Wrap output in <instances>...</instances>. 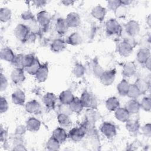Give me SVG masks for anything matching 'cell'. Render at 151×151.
I'll return each instance as SVG.
<instances>
[{"mask_svg": "<svg viewBox=\"0 0 151 151\" xmlns=\"http://www.w3.org/2000/svg\"><path fill=\"white\" fill-rule=\"evenodd\" d=\"M73 73L77 78L82 77L85 74V68L81 64L77 63L73 67Z\"/></svg>", "mask_w": 151, "mask_h": 151, "instance_id": "cell-38", "label": "cell"}, {"mask_svg": "<svg viewBox=\"0 0 151 151\" xmlns=\"http://www.w3.org/2000/svg\"><path fill=\"white\" fill-rule=\"evenodd\" d=\"M120 2H121L122 5H123L124 6H126V5L130 4L132 2V1H129V0H124V1H120Z\"/></svg>", "mask_w": 151, "mask_h": 151, "instance_id": "cell-55", "label": "cell"}, {"mask_svg": "<svg viewBox=\"0 0 151 151\" xmlns=\"http://www.w3.org/2000/svg\"><path fill=\"white\" fill-rule=\"evenodd\" d=\"M150 58V52L147 48H141L136 54L137 61L141 64H145Z\"/></svg>", "mask_w": 151, "mask_h": 151, "instance_id": "cell-20", "label": "cell"}, {"mask_svg": "<svg viewBox=\"0 0 151 151\" xmlns=\"http://www.w3.org/2000/svg\"><path fill=\"white\" fill-rule=\"evenodd\" d=\"M142 133L146 137H150L151 136V126L150 123H147L142 128Z\"/></svg>", "mask_w": 151, "mask_h": 151, "instance_id": "cell-48", "label": "cell"}, {"mask_svg": "<svg viewBox=\"0 0 151 151\" xmlns=\"http://www.w3.org/2000/svg\"><path fill=\"white\" fill-rule=\"evenodd\" d=\"M83 42L81 35L77 32H74L71 34L67 38V42L71 45H78Z\"/></svg>", "mask_w": 151, "mask_h": 151, "instance_id": "cell-29", "label": "cell"}, {"mask_svg": "<svg viewBox=\"0 0 151 151\" xmlns=\"http://www.w3.org/2000/svg\"><path fill=\"white\" fill-rule=\"evenodd\" d=\"M106 32L108 34L113 35H119L122 32V27L119 22L113 18L109 19L106 24Z\"/></svg>", "mask_w": 151, "mask_h": 151, "instance_id": "cell-4", "label": "cell"}, {"mask_svg": "<svg viewBox=\"0 0 151 151\" xmlns=\"http://www.w3.org/2000/svg\"><path fill=\"white\" fill-rule=\"evenodd\" d=\"M26 127L27 130L31 132H35L40 130L41 127V122L35 117H29L26 122Z\"/></svg>", "mask_w": 151, "mask_h": 151, "instance_id": "cell-16", "label": "cell"}, {"mask_svg": "<svg viewBox=\"0 0 151 151\" xmlns=\"http://www.w3.org/2000/svg\"><path fill=\"white\" fill-rule=\"evenodd\" d=\"M150 15H149L148 16V17L147 18V21H146V22H147V24L149 25V26L150 27Z\"/></svg>", "mask_w": 151, "mask_h": 151, "instance_id": "cell-57", "label": "cell"}, {"mask_svg": "<svg viewBox=\"0 0 151 151\" xmlns=\"http://www.w3.org/2000/svg\"><path fill=\"white\" fill-rule=\"evenodd\" d=\"M32 3L36 7L40 8V7L44 6L47 4V1H32Z\"/></svg>", "mask_w": 151, "mask_h": 151, "instance_id": "cell-52", "label": "cell"}, {"mask_svg": "<svg viewBox=\"0 0 151 151\" xmlns=\"http://www.w3.org/2000/svg\"><path fill=\"white\" fill-rule=\"evenodd\" d=\"M12 15L10 9L7 7L1 8L0 9V20L2 22H6L11 19Z\"/></svg>", "mask_w": 151, "mask_h": 151, "instance_id": "cell-35", "label": "cell"}, {"mask_svg": "<svg viewBox=\"0 0 151 151\" xmlns=\"http://www.w3.org/2000/svg\"><path fill=\"white\" fill-rule=\"evenodd\" d=\"M11 78L12 83L15 85L22 84L25 80L24 69L14 68L11 74Z\"/></svg>", "mask_w": 151, "mask_h": 151, "instance_id": "cell-9", "label": "cell"}, {"mask_svg": "<svg viewBox=\"0 0 151 151\" xmlns=\"http://www.w3.org/2000/svg\"><path fill=\"white\" fill-rule=\"evenodd\" d=\"M80 99L83 103L84 107L88 108L89 109H96L97 108V100L96 97L88 91H84Z\"/></svg>", "mask_w": 151, "mask_h": 151, "instance_id": "cell-1", "label": "cell"}, {"mask_svg": "<svg viewBox=\"0 0 151 151\" xmlns=\"http://www.w3.org/2000/svg\"><path fill=\"white\" fill-rule=\"evenodd\" d=\"M137 71L136 65L133 62L126 63L123 67L122 74L124 77H130L133 76Z\"/></svg>", "mask_w": 151, "mask_h": 151, "instance_id": "cell-14", "label": "cell"}, {"mask_svg": "<svg viewBox=\"0 0 151 151\" xmlns=\"http://www.w3.org/2000/svg\"><path fill=\"white\" fill-rule=\"evenodd\" d=\"M125 31L127 35L131 37L137 35L140 31V25L135 20H130L125 25Z\"/></svg>", "mask_w": 151, "mask_h": 151, "instance_id": "cell-8", "label": "cell"}, {"mask_svg": "<svg viewBox=\"0 0 151 151\" xmlns=\"http://www.w3.org/2000/svg\"><path fill=\"white\" fill-rule=\"evenodd\" d=\"M57 101L56 96L52 93H46L42 98V101L44 105L49 108L52 109L54 107Z\"/></svg>", "mask_w": 151, "mask_h": 151, "instance_id": "cell-19", "label": "cell"}, {"mask_svg": "<svg viewBox=\"0 0 151 151\" xmlns=\"http://www.w3.org/2000/svg\"><path fill=\"white\" fill-rule=\"evenodd\" d=\"M11 99L12 103L18 106H22L24 104L25 101V95L23 91L20 89L14 91L11 95Z\"/></svg>", "mask_w": 151, "mask_h": 151, "instance_id": "cell-11", "label": "cell"}, {"mask_svg": "<svg viewBox=\"0 0 151 151\" xmlns=\"http://www.w3.org/2000/svg\"><path fill=\"white\" fill-rule=\"evenodd\" d=\"M21 18L24 20H30V19H32L34 18V16L31 12H30L29 11H27L24 12L21 14Z\"/></svg>", "mask_w": 151, "mask_h": 151, "instance_id": "cell-50", "label": "cell"}, {"mask_svg": "<svg viewBox=\"0 0 151 151\" xmlns=\"http://www.w3.org/2000/svg\"><path fill=\"white\" fill-rule=\"evenodd\" d=\"M69 107L71 111L76 113H80L84 108L83 103L80 98L78 97H74L73 101L69 104Z\"/></svg>", "mask_w": 151, "mask_h": 151, "instance_id": "cell-27", "label": "cell"}, {"mask_svg": "<svg viewBox=\"0 0 151 151\" xmlns=\"http://www.w3.org/2000/svg\"><path fill=\"white\" fill-rule=\"evenodd\" d=\"M106 107L110 111H114L120 107V103L116 97H111L106 101Z\"/></svg>", "mask_w": 151, "mask_h": 151, "instance_id": "cell-30", "label": "cell"}, {"mask_svg": "<svg viewBox=\"0 0 151 151\" xmlns=\"http://www.w3.org/2000/svg\"><path fill=\"white\" fill-rule=\"evenodd\" d=\"M140 109L146 111H150L151 109V99L150 97L146 96L143 98L140 103Z\"/></svg>", "mask_w": 151, "mask_h": 151, "instance_id": "cell-42", "label": "cell"}, {"mask_svg": "<svg viewBox=\"0 0 151 151\" xmlns=\"http://www.w3.org/2000/svg\"><path fill=\"white\" fill-rule=\"evenodd\" d=\"M41 64L39 61V60L36 58L34 63L29 67L24 68L25 70V71L30 75H32V76H35L36 73H37L38 70H39V68L41 67Z\"/></svg>", "mask_w": 151, "mask_h": 151, "instance_id": "cell-37", "label": "cell"}, {"mask_svg": "<svg viewBox=\"0 0 151 151\" xmlns=\"http://www.w3.org/2000/svg\"><path fill=\"white\" fill-rule=\"evenodd\" d=\"M129 86H130L129 83L126 80L123 79L117 84V90L119 94L122 96H127Z\"/></svg>", "mask_w": 151, "mask_h": 151, "instance_id": "cell-32", "label": "cell"}, {"mask_svg": "<svg viewBox=\"0 0 151 151\" xmlns=\"http://www.w3.org/2000/svg\"><path fill=\"white\" fill-rule=\"evenodd\" d=\"M74 1H70V0H65V1H61V3L65 6H69V5H72L74 4Z\"/></svg>", "mask_w": 151, "mask_h": 151, "instance_id": "cell-54", "label": "cell"}, {"mask_svg": "<svg viewBox=\"0 0 151 151\" xmlns=\"http://www.w3.org/2000/svg\"><path fill=\"white\" fill-rule=\"evenodd\" d=\"M57 120L61 127L63 129H68L72 124L71 120L68 115L63 113H60L57 116Z\"/></svg>", "mask_w": 151, "mask_h": 151, "instance_id": "cell-24", "label": "cell"}, {"mask_svg": "<svg viewBox=\"0 0 151 151\" xmlns=\"http://www.w3.org/2000/svg\"><path fill=\"white\" fill-rule=\"evenodd\" d=\"M24 54H17L15 56L14 60L11 63L13 65L14 68H23L22 66V59H23Z\"/></svg>", "mask_w": 151, "mask_h": 151, "instance_id": "cell-41", "label": "cell"}, {"mask_svg": "<svg viewBox=\"0 0 151 151\" xmlns=\"http://www.w3.org/2000/svg\"><path fill=\"white\" fill-rule=\"evenodd\" d=\"M60 113H63V114H65L67 115H70V114H71V113H73L69 107V105L68 104H61V106H60Z\"/></svg>", "mask_w": 151, "mask_h": 151, "instance_id": "cell-49", "label": "cell"}, {"mask_svg": "<svg viewBox=\"0 0 151 151\" xmlns=\"http://www.w3.org/2000/svg\"><path fill=\"white\" fill-rule=\"evenodd\" d=\"M60 145L61 144L51 136L46 143V148L50 151L58 150L60 149Z\"/></svg>", "mask_w": 151, "mask_h": 151, "instance_id": "cell-34", "label": "cell"}, {"mask_svg": "<svg viewBox=\"0 0 151 151\" xmlns=\"http://www.w3.org/2000/svg\"><path fill=\"white\" fill-rule=\"evenodd\" d=\"M130 114L125 107H119L114 111V116L117 120L122 122H126L130 119Z\"/></svg>", "mask_w": 151, "mask_h": 151, "instance_id": "cell-15", "label": "cell"}, {"mask_svg": "<svg viewBox=\"0 0 151 151\" xmlns=\"http://www.w3.org/2000/svg\"><path fill=\"white\" fill-rule=\"evenodd\" d=\"M12 50L9 48H3L0 51V57L1 60H3L7 62L11 63L15 57Z\"/></svg>", "mask_w": 151, "mask_h": 151, "instance_id": "cell-28", "label": "cell"}, {"mask_svg": "<svg viewBox=\"0 0 151 151\" xmlns=\"http://www.w3.org/2000/svg\"><path fill=\"white\" fill-rule=\"evenodd\" d=\"M120 5H121L120 1L111 0L107 1V7L111 11H114Z\"/></svg>", "mask_w": 151, "mask_h": 151, "instance_id": "cell-44", "label": "cell"}, {"mask_svg": "<svg viewBox=\"0 0 151 151\" xmlns=\"http://www.w3.org/2000/svg\"><path fill=\"white\" fill-rule=\"evenodd\" d=\"M25 108L28 113L37 114L40 110V104L36 100H32L27 102L25 105Z\"/></svg>", "mask_w": 151, "mask_h": 151, "instance_id": "cell-22", "label": "cell"}, {"mask_svg": "<svg viewBox=\"0 0 151 151\" xmlns=\"http://www.w3.org/2000/svg\"><path fill=\"white\" fill-rule=\"evenodd\" d=\"M68 25L65 21V19L59 18L57 19L55 24V30L60 35L64 34L68 29Z\"/></svg>", "mask_w": 151, "mask_h": 151, "instance_id": "cell-23", "label": "cell"}, {"mask_svg": "<svg viewBox=\"0 0 151 151\" xmlns=\"http://www.w3.org/2000/svg\"><path fill=\"white\" fill-rule=\"evenodd\" d=\"M30 32L27 26L19 24L17 25L14 29V35L19 41L24 42L27 41Z\"/></svg>", "mask_w": 151, "mask_h": 151, "instance_id": "cell-3", "label": "cell"}, {"mask_svg": "<svg viewBox=\"0 0 151 151\" xmlns=\"http://www.w3.org/2000/svg\"><path fill=\"white\" fill-rule=\"evenodd\" d=\"M140 94L141 93L136 85L134 83L131 84H130L127 96L132 99H136L140 96Z\"/></svg>", "mask_w": 151, "mask_h": 151, "instance_id": "cell-33", "label": "cell"}, {"mask_svg": "<svg viewBox=\"0 0 151 151\" xmlns=\"http://www.w3.org/2000/svg\"><path fill=\"white\" fill-rule=\"evenodd\" d=\"M134 84L140 90L141 94L145 93L149 88V83L144 79L139 78L136 80Z\"/></svg>", "mask_w": 151, "mask_h": 151, "instance_id": "cell-36", "label": "cell"}, {"mask_svg": "<svg viewBox=\"0 0 151 151\" xmlns=\"http://www.w3.org/2000/svg\"><path fill=\"white\" fill-rule=\"evenodd\" d=\"M101 133L107 139H111L116 135V126L110 122H104L100 126Z\"/></svg>", "mask_w": 151, "mask_h": 151, "instance_id": "cell-6", "label": "cell"}, {"mask_svg": "<svg viewBox=\"0 0 151 151\" xmlns=\"http://www.w3.org/2000/svg\"><path fill=\"white\" fill-rule=\"evenodd\" d=\"M66 47V42L61 39L54 40L51 44V50L54 52H60L63 51Z\"/></svg>", "mask_w": 151, "mask_h": 151, "instance_id": "cell-26", "label": "cell"}, {"mask_svg": "<svg viewBox=\"0 0 151 151\" xmlns=\"http://www.w3.org/2000/svg\"><path fill=\"white\" fill-rule=\"evenodd\" d=\"M0 132H0L1 133V134H0L1 142H5L6 140L7 136H8V133H7V131L3 128L2 125L1 126V130H0Z\"/></svg>", "mask_w": 151, "mask_h": 151, "instance_id": "cell-51", "label": "cell"}, {"mask_svg": "<svg viewBox=\"0 0 151 151\" xmlns=\"http://www.w3.org/2000/svg\"><path fill=\"white\" fill-rule=\"evenodd\" d=\"M91 14L94 18L100 21H101L105 18L106 14V9L104 7L98 5L92 9Z\"/></svg>", "mask_w": 151, "mask_h": 151, "instance_id": "cell-17", "label": "cell"}, {"mask_svg": "<svg viewBox=\"0 0 151 151\" xmlns=\"http://www.w3.org/2000/svg\"><path fill=\"white\" fill-rule=\"evenodd\" d=\"M114 12L116 17L119 18H124L127 14V8L126 6L121 4Z\"/></svg>", "mask_w": 151, "mask_h": 151, "instance_id": "cell-43", "label": "cell"}, {"mask_svg": "<svg viewBox=\"0 0 151 151\" xmlns=\"http://www.w3.org/2000/svg\"><path fill=\"white\" fill-rule=\"evenodd\" d=\"M35 57L32 54H29L24 55L22 59V66L24 68H27L31 66L34 62L35 60Z\"/></svg>", "mask_w": 151, "mask_h": 151, "instance_id": "cell-39", "label": "cell"}, {"mask_svg": "<svg viewBox=\"0 0 151 151\" xmlns=\"http://www.w3.org/2000/svg\"><path fill=\"white\" fill-rule=\"evenodd\" d=\"M133 45L127 40H124L120 42L117 46L118 53L123 57H129L133 51Z\"/></svg>", "mask_w": 151, "mask_h": 151, "instance_id": "cell-7", "label": "cell"}, {"mask_svg": "<svg viewBox=\"0 0 151 151\" xmlns=\"http://www.w3.org/2000/svg\"><path fill=\"white\" fill-rule=\"evenodd\" d=\"M12 150H27V149L25 148L24 144L22 143V144H18L14 146Z\"/></svg>", "mask_w": 151, "mask_h": 151, "instance_id": "cell-53", "label": "cell"}, {"mask_svg": "<svg viewBox=\"0 0 151 151\" xmlns=\"http://www.w3.org/2000/svg\"><path fill=\"white\" fill-rule=\"evenodd\" d=\"M48 63H45L42 64L35 74V78L38 82H44L48 78Z\"/></svg>", "mask_w": 151, "mask_h": 151, "instance_id": "cell-12", "label": "cell"}, {"mask_svg": "<svg viewBox=\"0 0 151 151\" xmlns=\"http://www.w3.org/2000/svg\"><path fill=\"white\" fill-rule=\"evenodd\" d=\"M37 20L40 25L46 27L51 21L50 14L46 11H41L37 14Z\"/></svg>", "mask_w": 151, "mask_h": 151, "instance_id": "cell-18", "label": "cell"}, {"mask_svg": "<svg viewBox=\"0 0 151 151\" xmlns=\"http://www.w3.org/2000/svg\"><path fill=\"white\" fill-rule=\"evenodd\" d=\"M8 109V103L5 98L1 97L0 98V113H5Z\"/></svg>", "mask_w": 151, "mask_h": 151, "instance_id": "cell-45", "label": "cell"}, {"mask_svg": "<svg viewBox=\"0 0 151 151\" xmlns=\"http://www.w3.org/2000/svg\"><path fill=\"white\" fill-rule=\"evenodd\" d=\"M92 70H93V74L94 75V76H96V77H99V78L100 77V76L102 74V73L104 71L103 70V68H102V67L96 60H94L93 62Z\"/></svg>", "mask_w": 151, "mask_h": 151, "instance_id": "cell-40", "label": "cell"}, {"mask_svg": "<svg viewBox=\"0 0 151 151\" xmlns=\"http://www.w3.org/2000/svg\"><path fill=\"white\" fill-rule=\"evenodd\" d=\"M52 136L60 144L65 142L68 137V135L65 129L61 127H57L53 130Z\"/></svg>", "mask_w": 151, "mask_h": 151, "instance_id": "cell-13", "label": "cell"}, {"mask_svg": "<svg viewBox=\"0 0 151 151\" xmlns=\"http://www.w3.org/2000/svg\"><path fill=\"white\" fill-rule=\"evenodd\" d=\"M125 108L130 114H136L140 109V103L136 99H131L126 103Z\"/></svg>", "mask_w": 151, "mask_h": 151, "instance_id": "cell-21", "label": "cell"}, {"mask_svg": "<svg viewBox=\"0 0 151 151\" xmlns=\"http://www.w3.org/2000/svg\"><path fill=\"white\" fill-rule=\"evenodd\" d=\"M145 65H146V68L150 70V58L146 61V63L145 64Z\"/></svg>", "mask_w": 151, "mask_h": 151, "instance_id": "cell-56", "label": "cell"}, {"mask_svg": "<svg viewBox=\"0 0 151 151\" xmlns=\"http://www.w3.org/2000/svg\"><path fill=\"white\" fill-rule=\"evenodd\" d=\"M27 130V129L26 127V126L19 125L16 127L15 130V134L23 136L25 134Z\"/></svg>", "mask_w": 151, "mask_h": 151, "instance_id": "cell-47", "label": "cell"}, {"mask_svg": "<svg viewBox=\"0 0 151 151\" xmlns=\"http://www.w3.org/2000/svg\"><path fill=\"white\" fill-rule=\"evenodd\" d=\"M126 128L128 132L132 133H137L140 128V124L137 120L129 119L126 122Z\"/></svg>", "mask_w": 151, "mask_h": 151, "instance_id": "cell-31", "label": "cell"}, {"mask_svg": "<svg viewBox=\"0 0 151 151\" xmlns=\"http://www.w3.org/2000/svg\"><path fill=\"white\" fill-rule=\"evenodd\" d=\"M87 132V127L82 125L71 129L68 133V137L74 142L80 141L85 136Z\"/></svg>", "mask_w": 151, "mask_h": 151, "instance_id": "cell-2", "label": "cell"}, {"mask_svg": "<svg viewBox=\"0 0 151 151\" xmlns=\"http://www.w3.org/2000/svg\"><path fill=\"white\" fill-rule=\"evenodd\" d=\"M65 21L69 28H76L80 25L81 18L80 15L76 12H70L66 17Z\"/></svg>", "mask_w": 151, "mask_h": 151, "instance_id": "cell-10", "label": "cell"}, {"mask_svg": "<svg viewBox=\"0 0 151 151\" xmlns=\"http://www.w3.org/2000/svg\"><path fill=\"white\" fill-rule=\"evenodd\" d=\"M116 71L115 69L104 71L102 74L99 77L101 83L106 86H109L112 84L115 80Z\"/></svg>", "mask_w": 151, "mask_h": 151, "instance_id": "cell-5", "label": "cell"}, {"mask_svg": "<svg viewBox=\"0 0 151 151\" xmlns=\"http://www.w3.org/2000/svg\"><path fill=\"white\" fill-rule=\"evenodd\" d=\"M74 97L72 92L70 90H64L59 95V100L63 104H68L73 101Z\"/></svg>", "mask_w": 151, "mask_h": 151, "instance_id": "cell-25", "label": "cell"}, {"mask_svg": "<svg viewBox=\"0 0 151 151\" xmlns=\"http://www.w3.org/2000/svg\"><path fill=\"white\" fill-rule=\"evenodd\" d=\"M1 83H0V90L1 91L5 90L8 87V80L5 76L2 74L1 73Z\"/></svg>", "mask_w": 151, "mask_h": 151, "instance_id": "cell-46", "label": "cell"}]
</instances>
